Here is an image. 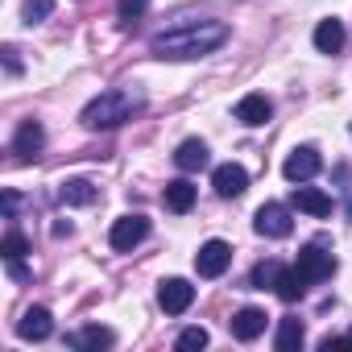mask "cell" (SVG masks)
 Here are the masks:
<instances>
[{"label":"cell","mask_w":352,"mask_h":352,"mask_svg":"<svg viewBox=\"0 0 352 352\" xmlns=\"http://www.w3.org/2000/svg\"><path fill=\"white\" fill-rule=\"evenodd\" d=\"M228 42V25L224 21H204V25H179L174 34L153 38V54L157 58H204L212 50H220Z\"/></svg>","instance_id":"obj_1"},{"label":"cell","mask_w":352,"mask_h":352,"mask_svg":"<svg viewBox=\"0 0 352 352\" xmlns=\"http://www.w3.org/2000/svg\"><path fill=\"white\" fill-rule=\"evenodd\" d=\"M145 96L141 91H129V87H112V91H100L87 108H83V124L87 129H116L124 120H133V112H141Z\"/></svg>","instance_id":"obj_2"},{"label":"cell","mask_w":352,"mask_h":352,"mask_svg":"<svg viewBox=\"0 0 352 352\" xmlns=\"http://www.w3.org/2000/svg\"><path fill=\"white\" fill-rule=\"evenodd\" d=\"M157 302H162L166 315H183V311L195 302V286H191L187 278H166V282L157 286Z\"/></svg>","instance_id":"obj_3"},{"label":"cell","mask_w":352,"mask_h":352,"mask_svg":"<svg viewBox=\"0 0 352 352\" xmlns=\"http://www.w3.org/2000/svg\"><path fill=\"white\" fill-rule=\"evenodd\" d=\"M228 261H232V245H228V241H208V245H199V253H195L199 278H220V274L228 270Z\"/></svg>","instance_id":"obj_4"},{"label":"cell","mask_w":352,"mask_h":352,"mask_svg":"<svg viewBox=\"0 0 352 352\" xmlns=\"http://www.w3.org/2000/svg\"><path fill=\"white\" fill-rule=\"evenodd\" d=\"M145 236H149V220H145V216H124V220L112 224V236H108V241H112L116 253H129V249H137Z\"/></svg>","instance_id":"obj_5"},{"label":"cell","mask_w":352,"mask_h":352,"mask_svg":"<svg viewBox=\"0 0 352 352\" xmlns=\"http://www.w3.org/2000/svg\"><path fill=\"white\" fill-rule=\"evenodd\" d=\"M319 166H323V157H319V149L315 145H298L290 157H286V166H282V174L290 183H307L311 174H319Z\"/></svg>","instance_id":"obj_6"},{"label":"cell","mask_w":352,"mask_h":352,"mask_svg":"<svg viewBox=\"0 0 352 352\" xmlns=\"http://www.w3.org/2000/svg\"><path fill=\"white\" fill-rule=\"evenodd\" d=\"M261 236H274V241H282V236H290L294 232V220H290V208H282V204H265L261 212H257V224H253Z\"/></svg>","instance_id":"obj_7"},{"label":"cell","mask_w":352,"mask_h":352,"mask_svg":"<svg viewBox=\"0 0 352 352\" xmlns=\"http://www.w3.org/2000/svg\"><path fill=\"white\" fill-rule=\"evenodd\" d=\"M212 187H216V195L236 199V195H245V187H249V174H245V166L224 162V166H216V174H212Z\"/></svg>","instance_id":"obj_8"},{"label":"cell","mask_w":352,"mask_h":352,"mask_svg":"<svg viewBox=\"0 0 352 352\" xmlns=\"http://www.w3.org/2000/svg\"><path fill=\"white\" fill-rule=\"evenodd\" d=\"M42 141H46L42 124H38V120H25V124L17 129V137H13V153H17L21 162H34V157L42 153Z\"/></svg>","instance_id":"obj_9"},{"label":"cell","mask_w":352,"mask_h":352,"mask_svg":"<svg viewBox=\"0 0 352 352\" xmlns=\"http://www.w3.org/2000/svg\"><path fill=\"white\" fill-rule=\"evenodd\" d=\"M298 270H302L311 282H323V278H331L336 261H331V253H323L319 245H307V249L298 253Z\"/></svg>","instance_id":"obj_10"},{"label":"cell","mask_w":352,"mask_h":352,"mask_svg":"<svg viewBox=\"0 0 352 352\" xmlns=\"http://www.w3.org/2000/svg\"><path fill=\"white\" fill-rule=\"evenodd\" d=\"M50 331H54V319H50L46 307H30V311L21 315V323H17V336H21V340H46Z\"/></svg>","instance_id":"obj_11"},{"label":"cell","mask_w":352,"mask_h":352,"mask_svg":"<svg viewBox=\"0 0 352 352\" xmlns=\"http://www.w3.org/2000/svg\"><path fill=\"white\" fill-rule=\"evenodd\" d=\"M265 311H257V307H245V311H236L232 315V336L236 340H257L261 331H265Z\"/></svg>","instance_id":"obj_12"},{"label":"cell","mask_w":352,"mask_h":352,"mask_svg":"<svg viewBox=\"0 0 352 352\" xmlns=\"http://www.w3.org/2000/svg\"><path fill=\"white\" fill-rule=\"evenodd\" d=\"M340 46H344V21H336V17L319 21L315 25V50L319 54H340Z\"/></svg>","instance_id":"obj_13"},{"label":"cell","mask_w":352,"mask_h":352,"mask_svg":"<svg viewBox=\"0 0 352 352\" xmlns=\"http://www.w3.org/2000/svg\"><path fill=\"white\" fill-rule=\"evenodd\" d=\"M270 112H274V104H270L265 96H257V91H253V96H245V100L236 104V120H241V124H253V129H257V124H265V120H270Z\"/></svg>","instance_id":"obj_14"},{"label":"cell","mask_w":352,"mask_h":352,"mask_svg":"<svg viewBox=\"0 0 352 352\" xmlns=\"http://www.w3.org/2000/svg\"><path fill=\"white\" fill-rule=\"evenodd\" d=\"M294 208L307 216H331V195H323L319 187H294Z\"/></svg>","instance_id":"obj_15"},{"label":"cell","mask_w":352,"mask_h":352,"mask_svg":"<svg viewBox=\"0 0 352 352\" xmlns=\"http://www.w3.org/2000/svg\"><path fill=\"white\" fill-rule=\"evenodd\" d=\"M307 286H311V278H307L298 265H290V270H282V278H278V286H274V290H278V298H282V302H298V298L307 294Z\"/></svg>","instance_id":"obj_16"},{"label":"cell","mask_w":352,"mask_h":352,"mask_svg":"<svg viewBox=\"0 0 352 352\" xmlns=\"http://www.w3.org/2000/svg\"><path fill=\"white\" fill-rule=\"evenodd\" d=\"M162 199H166V208L170 212H191L195 208V187L187 183V179H174V183H166V191H162Z\"/></svg>","instance_id":"obj_17"},{"label":"cell","mask_w":352,"mask_h":352,"mask_svg":"<svg viewBox=\"0 0 352 352\" xmlns=\"http://www.w3.org/2000/svg\"><path fill=\"white\" fill-rule=\"evenodd\" d=\"M96 187L87 183V179H67L63 187H58V199L63 204H71V208H87V204H96Z\"/></svg>","instance_id":"obj_18"},{"label":"cell","mask_w":352,"mask_h":352,"mask_svg":"<svg viewBox=\"0 0 352 352\" xmlns=\"http://www.w3.org/2000/svg\"><path fill=\"white\" fill-rule=\"evenodd\" d=\"M174 162H179V170H204L208 166V145L199 137H191V141H183L174 149Z\"/></svg>","instance_id":"obj_19"},{"label":"cell","mask_w":352,"mask_h":352,"mask_svg":"<svg viewBox=\"0 0 352 352\" xmlns=\"http://www.w3.org/2000/svg\"><path fill=\"white\" fill-rule=\"evenodd\" d=\"M302 336H307V331H302V323H298V319H282V327H278V340H274V344H278V352H294V348L302 344Z\"/></svg>","instance_id":"obj_20"},{"label":"cell","mask_w":352,"mask_h":352,"mask_svg":"<svg viewBox=\"0 0 352 352\" xmlns=\"http://www.w3.org/2000/svg\"><path fill=\"white\" fill-rule=\"evenodd\" d=\"M112 340H116V336H112L108 327H83L79 336H71L75 348H112Z\"/></svg>","instance_id":"obj_21"},{"label":"cell","mask_w":352,"mask_h":352,"mask_svg":"<svg viewBox=\"0 0 352 352\" xmlns=\"http://www.w3.org/2000/svg\"><path fill=\"white\" fill-rule=\"evenodd\" d=\"M282 270L286 265H278V261H261L253 274H249V286L253 290H265V286H278V278H282Z\"/></svg>","instance_id":"obj_22"},{"label":"cell","mask_w":352,"mask_h":352,"mask_svg":"<svg viewBox=\"0 0 352 352\" xmlns=\"http://www.w3.org/2000/svg\"><path fill=\"white\" fill-rule=\"evenodd\" d=\"M25 253H30V241H25L21 232H9V236H5V261H21Z\"/></svg>","instance_id":"obj_23"},{"label":"cell","mask_w":352,"mask_h":352,"mask_svg":"<svg viewBox=\"0 0 352 352\" xmlns=\"http://www.w3.org/2000/svg\"><path fill=\"white\" fill-rule=\"evenodd\" d=\"M21 17H25L30 25L46 21V17H50V0H25V5H21Z\"/></svg>","instance_id":"obj_24"},{"label":"cell","mask_w":352,"mask_h":352,"mask_svg":"<svg viewBox=\"0 0 352 352\" xmlns=\"http://www.w3.org/2000/svg\"><path fill=\"white\" fill-rule=\"evenodd\" d=\"M179 348H183V352H195V348H208V331H204V327H187V331L179 336Z\"/></svg>","instance_id":"obj_25"},{"label":"cell","mask_w":352,"mask_h":352,"mask_svg":"<svg viewBox=\"0 0 352 352\" xmlns=\"http://www.w3.org/2000/svg\"><path fill=\"white\" fill-rule=\"evenodd\" d=\"M145 9H149V0H120V17L124 21H137Z\"/></svg>","instance_id":"obj_26"},{"label":"cell","mask_w":352,"mask_h":352,"mask_svg":"<svg viewBox=\"0 0 352 352\" xmlns=\"http://www.w3.org/2000/svg\"><path fill=\"white\" fill-rule=\"evenodd\" d=\"M5 63H9V75H17V71H21V63H17V50H13V46H5Z\"/></svg>","instance_id":"obj_27"},{"label":"cell","mask_w":352,"mask_h":352,"mask_svg":"<svg viewBox=\"0 0 352 352\" xmlns=\"http://www.w3.org/2000/svg\"><path fill=\"white\" fill-rule=\"evenodd\" d=\"M17 204H21V199H17V195H13V191H5V212H9V216H13V212H17Z\"/></svg>","instance_id":"obj_28"}]
</instances>
